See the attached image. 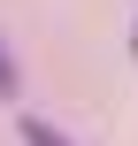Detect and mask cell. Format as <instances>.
<instances>
[{
  "instance_id": "cell-1",
  "label": "cell",
  "mask_w": 138,
  "mask_h": 146,
  "mask_svg": "<svg viewBox=\"0 0 138 146\" xmlns=\"http://www.w3.org/2000/svg\"><path fill=\"white\" fill-rule=\"evenodd\" d=\"M23 146H69V139H61L46 115H23Z\"/></svg>"
},
{
  "instance_id": "cell-2",
  "label": "cell",
  "mask_w": 138,
  "mask_h": 146,
  "mask_svg": "<svg viewBox=\"0 0 138 146\" xmlns=\"http://www.w3.org/2000/svg\"><path fill=\"white\" fill-rule=\"evenodd\" d=\"M0 100H15V62L0 54Z\"/></svg>"
}]
</instances>
